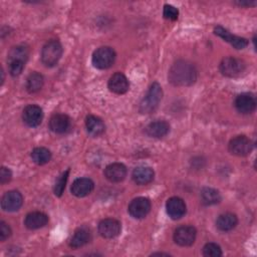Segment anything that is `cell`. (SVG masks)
Listing matches in <instances>:
<instances>
[{
    "label": "cell",
    "mask_w": 257,
    "mask_h": 257,
    "mask_svg": "<svg viewBox=\"0 0 257 257\" xmlns=\"http://www.w3.org/2000/svg\"><path fill=\"white\" fill-rule=\"evenodd\" d=\"M168 78L175 86H189L197 80V69L187 60H178L171 66Z\"/></svg>",
    "instance_id": "cell-1"
},
{
    "label": "cell",
    "mask_w": 257,
    "mask_h": 257,
    "mask_svg": "<svg viewBox=\"0 0 257 257\" xmlns=\"http://www.w3.org/2000/svg\"><path fill=\"white\" fill-rule=\"evenodd\" d=\"M28 48L23 45H16L8 52L7 62L9 66V72L12 76H18L21 74L25 63L28 59Z\"/></svg>",
    "instance_id": "cell-2"
},
{
    "label": "cell",
    "mask_w": 257,
    "mask_h": 257,
    "mask_svg": "<svg viewBox=\"0 0 257 257\" xmlns=\"http://www.w3.org/2000/svg\"><path fill=\"white\" fill-rule=\"evenodd\" d=\"M163 90L161 85L158 82H154L151 84L147 94L142 99L140 103V111L142 113H152L154 112L158 106L160 101L162 100Z\"/></svg>",
    "instance_id": "cell-3"
},
{
    "label": "cell",
    "mask_w": 257,
    "mask_h": 257,
    "mask_svg": "<svg viewBox=\"0 0 257 257\" xmlns=\"http://www.w3.org/2000/svg\"><path fill=\"white\" fill-rule=\"evenodd\" d=\"M62 55V45L56 39L47 41L41 50V61L47 67L54 66Z\"/></svg>",
    "instance_id": "cell-4"
},
{
    "label": "cell",
    "mask_w": 257,
    "mask_h": 257,
    "mask_svg": "<svg viewBox=\"0 0 257 257\" xmlns=\"http://www.w3.org/2000/svg\"><path fill=\"white\" fill-rule=\"evenodd\" d=\"M219 69L221 73L227 77H238L245 71L246 64L240 58L228 56L223 58L219 65Z\"/></svg>",
    "instance_id": "cell-5"
},
{
    "label": "cell",
    "mask_w": 257,
    "mask_h": 257,
    "mask_svg": "<svg viewBox=\"0 0 257 257\" xmlns=\"http://www.w3.org/2000/svg\"><path fill=\"white\" fill-rule=\"evenodd\" d=\"M115 60V52L111 47L101 46L94 50L92 54V64L98 69L110 67Z\"/></svg>",
    "instance_id": "cell-6"
},
{
    "label": "cell",
    "mask_w": 257,
    "mask_h": 257,
    "mask_svg": "<svg viewBox=\"0 0 257 257\" xmlns=\"http://www.w3.org/2000/svg\"><path fill=\"white\" fill-rule=\"evenodd\" d=\"M228 149L232 155H235L238 157H245L251 153L253 149V145L247 137L237 136L231 139L228 145Z\"/></svg>",
    "instance_id": "cell-7"
},
{
    "label": "cell",
    "mask_w": 257,
    "mask_h": 257,
    "mask_svg": "<svg viewBox=\"0 0 257 257\" xmlns=\"http://www.w3.org/2000/svg\"><path fill=\"white\" fill-rule=\"evenodd\" d=\"M197 231L193 226H181L175 230L174 241L176 244L186 247L191 246L196 239Z\"/></svg>",
    "instance_id": "cell-8"
},
{
    "label": "cell",
    "mask_w": 257,
    "mask_h": 257,
    "mask_svg": "<svg viewBox=\"0 0 257 257\" xmlns=\"http://www.w3.org/2000/svg\"><path fill=\"white\" fill-rule=\"evenodd\" d=\"M151 211V202L148 198L138 197L128 205V213L136 219L145 218Z\"/></svg>",
    "instance_id": "cell-9"
},
{
    "label": "cell",
    "mask_w": 257,
    "mask_h": 257,
    "mask_svg": "<svg viewBox=\"0 0 257 257\" xmlns=\"http://www.w3.org/2000/svg\"><path fill=\"white\" fill-rule=\"evenodd\" d=\"M23 204V197L20 192L12 190L6 192L1 199V208L6 212H14L20 209Z\"/></svg>",
    "instance_id": "cell-10"
},
{
    "label": "cell",
    "mask_w": 257,
    "mask_h": 257,
    "mask_svg": "<svg viewBox=\"0 0 257 257\" xmlns=\"http://www.w3.org/2000/svg\"><path fill=\"white\" fill-rule=\"evenodd\" d=\"M121 230L120 223L112 218H106L99 222L98 233L106 239H111L119 235Z\"/></svg>",
    "instance_id": "cell-11"
},
{
    "label": "cell",
    "mask_w": 257,
    "mask_h": 257,
    "mask_svg": "<svg viewBox=\"0 0 257 257\" xmlns=\"http://www.w3.org/2000/svg\"><path fill=\"white\" fill-rule=\"evenodd\" d=\"M235 107L242 114H248L255 110L256 108V98L255 95L249 92H244L239 94L235 99Z\"/></svg>",
    "instance_id": "cell-12"
},
{
    "label": "cell",
    "mask_w": 257,
    "mask_h": 257,
    "mask_svg": "<svg viewBox=\"0 0 257 257\" xmlns=\"http://www.w3.org/2000/svg\"><path fill=\"white\" fill-rule=\"evenodd\" d=\"M43 118V112L40 106L36 104L27 105L22 112L23 121L31 127H35L39 125Z\"/></svg>",
    "instance_id": "cell-13"
},
{
    "label": "cell",
    "mask_w": 257,
    "mask_h": 257,
    "mask_svg": "<svg viewBox=\"0 0 257 257\" xmlns=\"http://www.w3.org/2000/svg\"><path fill=\"white\" fill-rule=\"evenodd\" d=\"M166 209L169 217L173 220L181 219L187 212V207L183 199L179 197H172L166 203Z\"/></svg>",
    "instance_id": "cell-14"
},
{
    "label": "cell",
    "mask_w": 257,
    "mask_h": 257,
    "mask_svg": "<svg viewBox=\"0 0 257 257\" xmlns=\"http://www.w3.org/2000/svg\"><path fill=\"white\" fill-rule=\"evenodd\" d=\"M214 33L224 39L226 42L230 43L236 49H243L248 45V40L246 38L233 35L228 30L223 28L222 26H216L214 28Z\"/></svg>",
    "instance_id": "cell-15"
},
{
    "label": "cell",
    "mask_w": 257,
    "mask_h": 257,
    "mask_svg": "<svg viewBox=\"0 0 257 257\" xmlns=\"http://www.w3.org/2000/svg\"><path fill=\"white\" fill-rule=\"evenodd\" d=\"M107 86L111 92L116 94H123L128 90L130 82L123 73L115 72L109 77Z\"/></svg>",
    "instance_id": "cell-16"
},
{
    "label": "cell",
    "mask_w": 257,
    "mask_h": 257,
    "mask_svg": "<svg viewBox=\"0 0 257 257\" xmlns=\"http://www.w3.org/2000/svg\"><path fill=\"white\" fill-rule=\"evenodd\" d=\"M126 167L121 163H112L104 169V177L111 183H119L126 177Z\"/></svg>",
    "instance_id": "cell-17"
},
{
    "label": "cell",
    "mask_w": 257,
    "mask_h": 257,
    "mask_svg": "<svg viewBox=\"0 0 257 257\" xmlns=\"http://www.w3.org/2000/svg\"><path fill=\"white\" fill-rule=\"evenodd\" d=\"M94 188V183L92 182L91 179L89 178H78L76 179L72 185H71V193L72 195L82 198L87 196L88 194L91 193V191Z\"/></svg>",
    "instance_id": "cell-18"
},
{
    "label": "cell",
    "mask_w": 257,
    "mask_h": 257,
    "mask_svg": "<svg viewBox=\"0 0 257 257\" xmlns=\"http://www.w3.org/2000/svg\"><path fill=\"white\" fill-rule=\"evenodd\" d=\"M71 121L64 113H54L49 119V128L55 134H64L70 127Z\"/></svg>",
    "instance_id": "cell-19"
},
{
    "label": "cell",
    "mask_w": 257,
    "mask_h": 257,
    "mask_svg": "<svg viewBox=\"0 0 257 257\" xmlns=\"http://www.w3.org/2000/svg\"><path fill=\"white\" fill-rule=\"evenodd\" d=\"M170 132V124L166 120H155L150 122L146 128L145 133L147 136L151 138H156V139H161L164 138L165 136L168 135Z\"/></svg>",
    "instance_id": "cell-20"
},
{
    "label": "cell",
    "mask_w": 257,
    "mask_h": 257,
    "mask_svg": "<svg viewBox=\"0 0 257 257\" xmlns=\"http://www.w3.org/2000/svg\"><path fill=\"white\" fill-rule=\"evenodd\" d=\"M48 222V216L39 211H34L26 215L25 220H24V225L30 229V230H35L44 227Z\"/></svg>",
    "instance_id": "cell-21"
},
{
    "label": "cell",
    "mask_w": 257,
    "mask_h": 257,
    "mask_svg": "<svg viewBox=\"0 0 257 257\" xmlns=\"http://www.w3.org/2000/svg\"><path fill=\"white\" fill-rule=\"evenodd\" d=\"M90 238H91L90 230L86 226H81L74 231L73 235L70 238L69 246L74 249L82 247L90 241Z\"/></svg>",
    "instance_id": "cell-22"
},
{
    "label": "cell",
    "mask_w": 257,
    "mask_h": 257,
    "mask_svg": "<svg viewBox=\"0 0 257 257\" xmlns=\"http://www.w3.org/2000/svg\"><path fill=\"white\" fill-rule=\"evenodd\" d=\"M154 170L150 167L140 166L137 167L132 174V178L134 182L138 185H147L154 180Z\"/></svg>",
    "instance_id": "cell-23"
},
{
    "label": "cell",
    "mask_w": 257,
    "mask_h": 257,
    "mask_svg": "<svg viewBox=\"0 0 257 257\" xmlns=\"http://www.w3.org/2000/svg\"><path fill=\"white\" fill-rule=\"evenodd\" d=\"M85 127L88 135L91 137H98L105 131V125L102 119L91 114L87 115L85 118Z\"/></svg>",
    "instance_id": "cell-24"
},
{
    "label": "cell",
    "mask_w": 257,
    "mask_h": 257,
    "mask_svg": "<svg viewBox=\"0 0 257 257\" xmlns=\"http://www.w3.org/2000/svg\"><path fill=\"white\" fill-rule=\"evenodd\" d=\"M238 223L237 216L233 213L221 214L216 220V226L220 231L227 232L233 230Z\"/></svg>",
    "instance_id": "cell-25"
},
{
    "label": "cell",
    "mask_w": 257,
    "mask_h": 257,
    "mask_svg": "<svg viewBox=\"0 0 257 257\" xmlns=\"http://www.w3.org/2000/svg\"><path fill=\"white\" fill-rule=\"evenodd\" d=\"M44 83V78L42 76V74H40L39 72H31L27 79H26V89L29 93H34L39 91Z\"/></svg>",
    "instance_id": "cell-26"
},
{
    "label": "cell",
    "mask_w": 257,
    "mask_h": 257,
    "mask_svg": "<svg viewBox=\"0 0 257 257\" xmlns=\"http://www.w3.org/2000/svg\"><path fill=\"white\" fill-rule=\"evenodd\" d=\"M201 200L206 206L215 205L221 201V195L216 189L206 187L201 191Z\"/></svg>",
    "instance_id": "cell-27"
},
{
    "label": "cell",
    "mask_w": 257,
    "mask_h": 257,
    "mask_svg": "<svg viewBox=\"0 0 257 257\" xmlns=\"http://www.w3.org/2000/svg\"><path fill=\"white\" fill-rule=\"evenodd\" d=\"M31 159L37 165H45L50 161L51 153L46 148L38 147L31 152Z\"/></svg>",
    "instance_id": "cell-28"
},
{
    "label": "cell",
    "mask_w": 257,
    "mask_h": 257,
    "mask_svg": "<svg viewBox=\"0 0 257 257\" xmlns=\"http://www.w3.org/2000/svg\"><path fill=\"white\" fill-rule=\"evenodd\" d=\"M68 174H69V170H66L65 172H63L55 181V185H54V194L57 197H60L63 194V191L65 189V185L68 179Z\"/></svg>",
    "instance_id": "cell-29"
},
{
    "label": "cell",
    "mask_w": 257,
    "mask_h": 257,
    "mask_svg": "<svg viewBox=\"0 0 257 257\" xmlns=\"http://www.w3.org/2000/svg\"><path fill=\"white\" fill-rule=\"evenodd\" d=\"M203 255L207 257H219L222 256V250L216 243H207L203 247Z\"/></svg>",
    "instance_id": "cell-30"
},
{
    "label": "cell",
    "mask_w": 257,
    "mask_h": 257,
    "mask_svg": "<svg viewBox=\"0 0 257 257\" xmlns=\"http://www.w3.org/2000/svg\"><path fill=\"white\" fill-rule=\"evenodd\" d=\"M163 16H164V18L169 19V20H177L178 16H179V10L172 5L166 4L164 6Z\"/></svg>",
    "instance_id": "cell-31"
},
{
    "label": "cell",
    "mask_w": 257,
    "mask_h": 257,
    "mask_svg": "<svg viewBox=\"0 0 257 257\" xmlns=\"http://www.w3.org/2000/svg\"><path fill=\"white\" fill-rule=\"evenodd\" d=\"M11 229L8 224H6L4 221L0 222V241H5L7 238L11 236Z\"/></svg>",
    "instance_id": "cell-32"
},
{
    "label": "cell",
    "mask_w": 257,
    "mask_h": 257,
    "mask_svg": "<svg viewBox=\"0 0 257 257\" xmlns=\"http://www.w3.org/2000/svg\"><path fill=\"white\" fill-rule=\"evenodd\" d=\"M12 178V173L11 171L6 168V167H2L1 168V171H0V183L2 185L8 183Z\"/></svg>",
    "instance_id": "cell-33"
},
{
    "label": "cell",
    "mask_w": 257,
    "mask_h": 257,
    "mask_svg": "<svg viewBox=\"0 0 257 257\" xmlns=\"http://www.w3.org/2000/svg\"><path fill=\"white\" fill-rule=\"evenodd\" d=\"M236 4H238L239 6H254V5H256V2L255 1H253V2H243V1H238V2H236Z\"/></svg>",
    "instance_id": "cell-34"
},
{
    "label": "cell",
    "mask_w": 257,
    "mask_h": 257,
    "mask_svg": "<svg viewBox=\"0 0 257 257\" xmlns=\"http://www.w3.org/2000/svg\"><path fill=\"white\" fill-rule=\"evenodd\" d=\"M153 255H169V254H167V253H154Z\"/></svg>",
    "instance_id": "cell-35"
}]
</instances>
